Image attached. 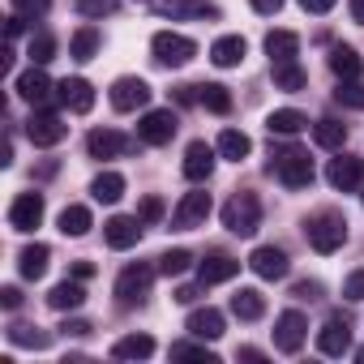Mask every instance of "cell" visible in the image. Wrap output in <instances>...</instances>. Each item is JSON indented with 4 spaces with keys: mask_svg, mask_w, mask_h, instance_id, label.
Here are the masks:
<instances>
[{
    "mask_svg": "<svg viewBox=\"0 0 364 364\" xmlns=\"http://www.w3.org/2000/svg\"><path fill=\"white\" fill-rule=\"evenodd\" d=\"M270 171L283 180L287 189H309L313 185V159H309V150H300V146H270Z\"/></svg>",
    "mask_w": 364,
    "mask_h": 364,
    "instance_id": "6da1fadb",
    "label": "cell"
},
{
    "mask_svg": "<svg viewBox=\"0 0 364 364\" xmlns=\"http://www.w3.org/2000/svg\"><path fill=\"white\" fill-rule=\"evenodd\" d=\"M304 236L317 253H338L343 240H347V219L338 210H317L309 223H304Z\"/></svg>",
    "mask_w": 364,
    "mask_h": 364,
    "instance_id": "7a4b0ae2",
    "label": "cell"
},
{
    "mask_svg": "<svg viewBox=\"0 0 364 364\" xmlns=\"http://www.w3.org/2000/svg\"><path fill=\"white\" fill-rule=\"evenodd\" d=\"M150 52H154V65L163 69H185L193 56H198V43L189 35H176V31H159L150 39Z\"/></svg>",
    "mask_w": 364,
    "mask_h": 364,
    "instance_id": "3957f363",
    "label": "cell"
},
{
    "mask_svg": "<svg viewBox=\"0 0 364 364\" xmlns=\"http://www.w3.org/2000/svg\"><path fill=\"white\" fill-rule=\"evenodd\" d=\"M223 228L232 236H253L262 228V202L253 193H236L228 206H223Z\"/></svg>",
    "mask_w": 364,
    "mask_h": 364,
    "instance_id": "277c9868",
    "label": "cell"
},
{
    "mask_svg": "<svg viewBox=\"0 0 364 364\" xmlns=\"http://www.w3.org/2000/svg\"><path fill=\"white\" fill-rule=\"evenodd\" d=\"M150 283H154V266H146V262L124 266L120 279H116V300H120V309H137V304H146Z\"/></svg>",
    "mask_w": 364,
    "mask_h": 364,
    "instance_id": "5b68a950",
    "label": "cell"
},
{
    "mask_svg": "<svg viewBox=\"0 0 364 364\" xmlns=\"http://www.w3.org/2000/svg\"><path fill=\"white\" fill-rule=\"evenodd\" d=\"M210 219V193H185L176 202V210H171V228L176 232H193V228H202Z\"/></svg>",
    "mask_w": 364,
    "mask_h": 364,
    "instance_id": "8992f818",
    "label": "cell"
},
{
    "mask_svg": "<svg viewBox=\"0 0 364 364\" xmlns=\"http://www.w3.org/2000/svg\"><path fill=\"white\" fill-rule=\"evenodd\" d=\"M304 338H309V321H304V313L287 309V313L274 317V347H279V351L296 355V351L304 347Z\"/></svg>",
    "mask_w": 364,
    "mask_h": 364,
    "instance_id": "52a82bcc",
    "label": "cell"
},
{
    "mask_svg": "<svg viewBox=\"0 0 364 364\" xmlns=\"http://www.w3.org/2000/svg\"><path fill=\"white\" fill-rule=\"evenodd\" d=\"M137 137H141L146 146H167V141L176 137V112H171V107L146 112V116L137 120Z\"/></svg>",
    "mask_w": 364,
    "mask_h": 364,
    "instance_id": "ba28073f",
    "label": "cell"
},
{
    "mask_svg": "<svg viewBox=\"0 0 364 364\" xmlns=\"http://www.w3.org/2000/svg\"><path fill=\"white\" fill-rule=\"evenodd\" d=\"M26 137L48 150V146H60V141L69 137V124H65L56 112H35V116L26 120Z\"/></svg>",
    "mask_w": 364,
    "mask_h": 364,
    "instance_id": "9c48e42d",
    "label": "cell"
},
{
    "mask_svg": "<svg viewBox=\"0 0 364 364\" xmlns=\"http://www.w3.org/2000/svg\"><path fill=\"white\" fill-rule=\"evenodd\" d=\"M86 150H90V159H120V154H133L137 141L124 137V133H116V129H95L86 137Z\"/></svg>",
    "mask_w": 364,
    "mask_h": 364,
    "instance_id": "30bf717a",
    "label": "cell"
},
{
    "mask_svg": "<svg viewBox=\"0 0 364 364\" xmlns=\"http://www.w3.org/2000/svg\"><path fill=\"white\" fill-rule=\"evenodd\" d=\"M287 253L279 249V245H257L253 253H249V270L257 274V279H266V283H274V279H283L287 274Z\"/></svg>",
    "mask_w": 364,
    "mask_h": 364,
    "instance_id": "8fae6325",
    "label": "cell"
},
{
    "mask_svg": "<svg viewBox=\"0 0 364 364\" xmlns=\"http://www.w3.org/2000/svg\"><path fill=\"white\" fill-rule=\"evenodd\" d=\"M317 351L321 355H347L351 351V321L343 313H334L321 330H317Z\"/></svg>",
    "mask_w": 364,
    "mask_h": 364,
    "instance_id": "7c38bea8",
    "label": "cell"
},
{
    "mask_svg": "<svg viewBox=\"0 0 364 364\" xmlns=\"http://www.w3.org/2000/svg\"><path fill=\"white\" fill-rule=\"evenodd\" d=\"M154 9H159L163 18H171V22H185V18L206 22V18H219V5H215V0H154Z\"/></svg>",
    "mask_w": 364,
    "mask_h": 364,
    "instance_id": "4fadbf2b",
    "label": "cell"
},
{
    "mask_svg": "<svg viewBox=\"0 0 364 364\" xmlns=\"http://www.w3.org/2000/svg\"><path fill=\"white\" fill-rule=\"evenodd\" d=\"M150 103V86L146 77H116L112 82V107L116 112H137Z\"/></svg>",
    "mask_w": 364,
    "mask_h": 364,
    "instance_id": "5bb4252c",
    "label": "cell"
},
{
    "mask_svg": "<svg viewBox=\"0 0 364 364\" xmlns=\"http://www.w3.org/2000/svg\"><path fill=\"white\" fill-rule=\"evenodd\" d=\"M43 223V193H18L9 206V228L14 232H35Z\"/></svg>",
    "mask_w": 364,
    "mask_h": 364,
    "instance_id": "9a60e30c",
    "label": "cell"
},
{
    "mask_svg": "<svg viewBox=\"0 0 364 364\" xmlns=\"http://www.w3.org/2000/svg\"><path fill=\"white\" fill-rule=\"evenodd\" d=\"M360 176H364V163H360L355 154H338V159H330V167H326L330 189H338V193H351V189L360 185Z\"/></svg>",
    "mask_w": 364,
    "mask_h": 364,
    "instance_id": "2e32d148",
    "label": "cell"
},
{
    "mask_svg": "<svg viewBox=\"0 0 364 364\" xmlns=\"http://www.w3.org/2000/svg\"><path fill=\"white\" fill-rule=\"evenodd\" d=\"M215 146H206V141H193L189 150H185V180H193V185H206L210 180V171H215Z\"/></svg>",
    "mask_w": 364,
    "mask_h": 364,
    "instance_id": "e0dca14e",
    "label": "cell"
},
{
    "mask_svg": "<svg viewBox=\"0 0 364 364\" xmlns=\"http://www.w3.org/2000/svg\"><path fill=\"white\" fill-rule=\"evenodd\" d=\"M141 228H146V223H141L137 215H133V219H129V215H116V219L103 223V236H107L112 249H133V245L141 240Z\"/></svg>",
    "mask_w": 364,
    "mask_h": 364,
    "instance_id": "ac0fdd59",
    "label": "cell"
},
{
    "mask_svg": "<svg viewBox=\"0 0 364 364\" xmlns=\"http://www.w3.org/2000/svg\"><path fill=\"white\" fill-rule=\"evenodd\" d=\"M18 95H22L26 103H35V107H43V103L52 99V77L43 73V65H31V69L18 77Z\"/></svg>",
    "mask_w": 364,
    "mask_h": 364,
    "instance_id": "d6986e66",
    "label": "cell"
},
{
    "mask_svg": "<svg viewBox=\"0 0 364 364\" xmlns=\"http://www.w3.org/2000/svg\"><path fill=\"white\" fill-rule=\"evenodd\" d=\"M56 90H60V103H65L69 112H77V116H86V112L95 107V86H90L86 77H65Z\"/></svg>",
    "mask_w": 364,
    "mask_h": 364,
    "instance_id": "ffe728a7",
    "label": "cell"
},
{
    "mask_svg": "<svg viewBox=\"0 0 364 364\" xmlns=\"http://www.w3.org/2000/svg\"><path fill=\"white\" fill-rule=\"evenodd\" d=\"M236 274H240V262H236V257H228V253H215V257L198 262V279H202V287L228 283V279H236Z\"/></svg>",
    "mask_w": 364,
    "mask_h": 364,
    "instance_id": "44dd1931",
    "label": "cell"
},
{
    "mask_svg": "<svg viewBox=\"0 0 364 364\" xmlns=\"http://www.w3.org/2000/svg\"><path fill=\"white\" fill-rule=\"evenodd\" d=\"M185 326H189V334H193V338H206V343L223 338V313H219V309H210V304H206V309H193Z\"/></svg>",
    "mask_w": 364,
    "mask_h": 364,
    "instance_id": "7402d4cb",
    "label": "cell"
},
{
    "mask_svg": "<svg viewBox=\"0 0 364 364\" xmlns=\"http://www.w3.org/2000/svg\"><path fill=\"white\" fill-rule=\"evenodd\" d=\"M330 73H334L338 82H360V73H364L360 52H355V48H347V43H338V48L330 52Z\"/></svg>",
    "mask_w": 364,
    "mask_h": 364,
    "instance_id": "603a6c76",
    "label": "cell"
},
{
    "mask_svg": "<svg viewBox=\"0 0 364 364\" xmlns=\"http://www.w3.org/2000/svg\"><path fill=\"white\" fill-rule=\"evenodd\" d=\"M245 52H249V43H245L240 35H223V39L210 43V60H215L219 69H236V65L245 60Z\"/></svg>",
    "mask_w": 364,
    "mask_h": 364,
    "instance_id": "cb8c5ba5",
    "label": "cell"
},
{
    "mask_svg": "<svg viewBox=\"0 0 364 364\" xmlns=\"http://www.w3.org/2000/svg\"><path fill=\"white\" fill-rule=\"evenodd\" d=\"M266 129H270V137H296L300 129H309V116L296 107H279L266 116Z\"/></svg>",
    "mask_w": 364,
    "mask_h": 364,
    "instance_id": "d4e9b609",
    "label": "cell"
},
{
    "mask_svg": "<svg viewBox=\"0 0 364 364\" xmlns=\"http://www.w3.org/2000/svg\"><path fill=\"white\" fill-rule=\"evenodd\" d=\"M296 52H300V35H291V31H270L266 35L270 65H287V60H296Z\"/></svg>",
    "mask_w": 364,
    "mask_h": 364,
    "instance_id": "484cf974",
    "label": "cell"
},
{
    "mask_svg": "<svg viewBox=\"0 0 364 364\" xmlns=\"http://www.w3.org/2000/svg\"><path fill=\"white\" fill-rule=\"evenodd\" d=\"M82 300H86V287H82V279H65V283H56V287L48 291V304H52L56 313L82 309Z\"/></svg>",
    "mask_w": 364,
    "mask_h": 364,
    "instance_id": "4316f807",
    "label": "cell"
},
{
    "mask_svg": "<svg viewBox=\"0 0 364 364\" xmlns=\"http://www.w3.org/2000/svg\"><path fill=\"white\" fill-rule=\"evenodd\" d=\"M48 262H52V249L48 245H26L22 249V257H18V270H22V279H43L48 274Z\"/></svg>",
    "mask_w": 364,
    "mask_h": 364,
    "instance_id": "83f0119b",
    "label": "cell"
},
{
    "mask_svg": "<svg viewBox=\"0 0 364 364\" xmlns=\"http://www.w3.org/2000/svg\"><path fill=\"white\" fill-rule=\"evenodd\" d=\"M232 313H236L240 321H257V317H266V296H262L257 287H240V291L232 296Z\"/></svg>",
    "mask_w": 364,
    "mask_h": 364,
    "instance_id": "f1b7e54d",
    "label": "cell"
},
{
    "mask_svg": "<svg viewBox=\"0 0 364 364\" xmlns=\"http://www.w3.org/2000/svg\"><path fill=\"white\" fill-rule=\"evenodd\" d=\"M215 150H219V159L240 163V159H249L253 141H249V133H240V129H223V133H219V141H215Z\"/></svg>",
    "mask_w": 364,
    "mask_h": 364,
    "instance_id": "f546056e",
    "label": "cell"
},
{
    "mask_svg": "<svg viewBox=\"0 0 364 364\" xmlns=\"http://www.w3.org/2000/svg\"><path fill=\"white\" fill-rule=\"evenodd\" d=\"M112 355L116 360H146V355H154V338L150 334H124L112 343Z\"/></svg>",
    "mask_w": 364,
    "mask_h": 364,
    "instance_id": "4dcf8cb0",
    "label": "cell"
},
{
    "mask_svg": "<svg viewBox=\"0 0 364 364\" xmlns=\"http://www.w3.org/2000/svg\"><path fill=\"white\" fill-rule=\"evenodd\" d=\"M313 137H317L321 150H343V146H347V124L334 120V116H326V120L313 124Z\"/></svg>",
    "mask_w": 364,
    "mask_h": 364,
    "instance_id": "1f68e13d",
    "label": "cell"
},
{
    "mask_svg": "<svg viewBox=\"0 0 364 364\" xmlns=\"http://www.w3.org/2000/svg\"><path fill=\"white\" fill-rule=\"evenodd\" d=\"M90 193H95V202H120L124 198V176L120 171H99L95 176V185H90Z\"/></svg>",
    "mask_w": 364,
    "mask_h": 364,
    "instance_id": "d6a6232c",
    "label": "cell"
},
{
    "mask_svg": "<svg viewBox=\"0 0 364 364\" xmlns=\"http://www.w3.org/2000/svg\"><path fill=\"white\" fill-rule=\"evenodd\" d=\"M198 103H202L206 112H215V116H228V112H232V95H228V86H219V82L198 86Z\"/></svg>",
    "mask_w": 364,
    "mask_h": 364,
    "instance_id": "836d02e7",
    "label": "cell"
},
{
    "mask_svg": "<svg viewBox=\"0 0 364 364\" xmlns=\"http://www.w3.org/2000/svg\"><path fill=\"white\" fill-rule=\"evenodd\" d=\"M99 43H103L99 31H95V26H82V31L69 39V56H73V60H95V56H99Z\"/></svg>",
    "mask_w": 364,
    "mask_h": 364,
    "instance_id": "e575fe53",
    "label": "cell"
},
{
    "mask_svg": "<svg viewBox=\"0 0 364 364\" xmlns=\"http://www.w3.org/2000/svg\"><path fill=\"white\" fill-rule=\"evenodd\" d=\"M90 228H95V219H90L86 206H65V210H60V232H65V236H86Z\"/></svg>",
    "mask_w": 364,
    "mask_h": 364,
    "instance_id": "d590c367",
    "label": "cell"
},
{
    "mask_svg": "<svg viewBox=\"0 0 364 364\" xmlns=\"http://www.w3.org/2000/svg\"><path fill=\"white\" fill-rule=\"evenodd\" d=\"M9 343H14V347H35V351H43V347L52 343V334L39 330V326H22V321H18V326H9Z\"/></svg>",
    "mask_w": 364,
    "mask_h": 364,
    "instance_id": "8d00e7d4",
    "label": "cell"
},
{
    "mask_svg": "<svg viewBox=\"0 0 364 364\" xmlns=\"http://www.w3.org/2000/svg\"><path fill=\"white\" fill-rule=\"evenodd\" d=\"M189 266H193V253H189V249H167V253L159 257V274H167V279L185 274Z\"/></svg>",
    "mask_w": 364,
    "mask_h": 364,
    "instance_id": "74e56055",
    "label": "cell"
},
{
    "mask_svg": "<svg viewBox=\"0 0 364 364\" xmlns=\"http://www.w3.org/2000/svg\"><path fill=\"white\" fill-rule=\"evenodd\" d=\"M304 82H309V73H304L296 60L274 65V86H279V90H304Z\"/></svg>",
    "mask_w": 364,
    "mask_h": 364,
    "instance_id": "f35d334b",
    "label": "cell"
},
{
    "mask_svg": "<svg viewBox=\"0 0 364 364\" xmlns=\"http://www.w3.org/2000/svg\"><path fill=\"white\" fill-rule=\"evenodd\" d=\"M26 56H31V65H48V60L56 56V39H52L48 31L31 35V48H26Z\"/></svg>",
    "mask_w": 364,
    "mask_h": 364,
    "instance_id": "ab89813d",
    "label": "cell"
},
{
    "mask_svg": "<svg viewBox=\"0 0 364 364\" xmlns=\"http://www.w3.org/2000/svg\"><path fill=\"white\" fill-rule=\"evenodd\" d=\"M334 99H338L343 107H351V112H364V86H360V82H338V86H334Z\"/></svg>",
    "mask_w": 364,
    "mask_h": 364,
    "instance_id": "60d3db41",
    "label": "cell"
},
{
    "mask_svg": "<svg viewBox=\"0 0 364 364\" xmlns=\"http://www.w3.org/2000/svg\"><path fill=\"white\" fill-rule=\"evenodd\" d=\"M171 360H206V364H215V351H206V338L202 343H171Z\"/></svg>",
    "mask_w": 364,
    "mask_h": 364,
    "instance_id": "b9f144b4",
    "label": "cell"
},
{
    "mask_svg": "<svg viewBox=\"0 0 364 364\" xmlns=\"http://www.w3.org/2000/svg\"><path fill=\"white\" fill-rule=\"evenodd\" d=\"M116 5L120 0H77V14L82 18H107V14H116Z\"/></svg>",
    "mask_w": 364,
    "mask_h": 364,
    "instance_id": "7bdbcfd3",
    "label": "cell"
},
{
    "mask_svg": "<svg viewBox=\"0 0 364 364\" xmlns=\"http://www.w3.org/2000/svg\"><path fill=\"white\" fill-rule=\"evenodd\" d=\"M137 219H141V223H159V219H163V198H154V193H150V198H141Z\"/></svg>",
    "mask_w": 364,
    "mask_h": 364,
    "instance_id": "ee69618b",
    "label": "cell"
},
{
    "mask_svg": "<svg viewBox=\"0 0 364 364\" xmlns=\"http://www.w3.org/2000/svg\"><path fill=\"white\" fill-rule=\"evenodd\" d=\"M48 5H52V0H14V9H18L22 18H43Z\"/></svg>",
    "mask_w": 364,
    "mask_h": 364,
    "instance_id": "f6af8a7d",
    "label": "cell"
},
{
    "mask_svg": "<svg viewBox=\"0 0 364 364\" xmlns=\"http://www.w3.org/2000/svg\"><path fill=\"white\" fill-rule=\"evenodd\" d=\"M343 296H347V300H364V270H351V274H347Z\"/></svg>",
    "mask_w": 364,
    "mask_h": 364,
    "instance_id": "bcb514c9",
    "label": "cell"
},
{
    "mask_svg": "<svg viewBox=\"0 0 364 364\" xmlns=\"http://www.w3.org/2000/svg\"><path fill=\"white\" fill-rule=\"evenodd\" d=\"M291 296H296V300H321V283H309V279H304V283L291 287Z\"/></svg>",
    "mask_w": 364,
    "mask_h": 364,
    "instance_id": "7dc6e473",
    "label": "cell"
},
{
    "mask_svg": "<svg viewBox=\"0 0 364 364\" xmlns=\"http://www.w3.org/2000/svg\"><path fill=\"white\" fill-rule=\"evenodd\" d=\"M249 5H253V14H266V18H270V14L283 9V0H249Z\"/></svg>",
    "mask_w": 364,
    "mask_h": 364,
    "instance_id": "c3c4849f",
    "label": "cell"
},
{
    "mask_svg": "<svg viewBox=\"0 0 364 364\" xmlns=\"http://www.w3.org/2000/svg\"><path fill=\"white\" fill-rule=\"evenodd\" d=\"M300 9H304V14H330L334 0H300Z\"/></svg>",
    "mask_w": 364,
    "mask_h": 364,
    "instance_id": "681fc988",
    "label": "cell"
},
{
    "mask_svg": "<svg viewBox=\"0 0 364 364\" xmlns=\"http://www.w3.org/2000/svg\"><path fill=\"white\" fill-rule=\"evenodd\" d=\"M0 304H5V309H18V304H22V291H18V287H0Z\"/></svg>",
    "mask_w": 364,
    "mask_h": 364,
    "instance_id": "f907efd6",
    "label": "cell"
},
{
    "mask_svg": "<svg viewBox=\"0 0 364 364\" xmlns=\"http://www.w3.org/2000/svg\"><path fill=\"white\" fill-rule=\"evenodd\" d=\"M60 330H65V334H77V338H82V334H90V321H82V317H73V321H65Z\"/></svg>",
    "mask_w": 364,
    "mask_h": 364,
    "instance_id": "816d5d0a",
    "label": "cell"
},
{
    "mask_svg": "<svg viewBox=\"0 0 364 364\" xmlns=\"http://www.w3.org/2000/svg\"><path fill=\"white\" fill-rule=\"evenodd\" d=\"M198 296H202V287H176V300H180V304H193Z\"/></svg>",
    "mask_w": 364,
    "mask_h": 364,
    "instance_id": "f5cc1de1",
    "label": "cell"
},
{
    "mask_svg": "<svg viewBox=\"0 0 364 364\" xmlns=\"http://www.w3.org/2000/svg\"><path fill=\"white\" fill-rule=\"evenodd\" d=\"M90 274H95V262H77V266H73V279H82V283H86Z\"/></svg>",
    "mask_w": 364,
    "mask_h": 364,
    "instance_id": "db71d44e",
    "label": "cell"
},
{
    "mask_svg": "<svg viewBox=\"0 0 364 364\" xmlns=\"http://www.w3.org/2000/svg\"><path fill=\"white\" fill-rule=\"evenodd\" d=\"M347 9H351V22L364 26V0H347Z\"/></svg>",
    "mask_w": 364,
    "mask_h": 364,
    "instance_id": "11a10c76",
    "label": "cell"
},
{
    "mask_svg": "<svg viewBox=\"0 0 364 364\" xmlns=\"http://www.w3.org/2000/svg\"><path fill=\"white\" fill-rule=\"evenodd\" d=\"M355 360H360V364H364V347H360V351H355Z\"/></svg>",
    "mask_w": 364,
    "mask_h": 364,
    "instance_id": "9f6ffc18",
    "label": "cell"
},
{
    "mask_svg": "<svg viewBox=\"0 0 364 364\" xmlns=\"http://www.w3.org/2000/svg\"><path fill=\"white\" fill-rule=\"evenodd\" d=\"M141 5H154V0H141Z\"/></svg>",
    "mask_w": 364,
    "mask_h": 364,
    "instance_id": "6f0895ef",
    "label": "cell"
}]
</instances>
